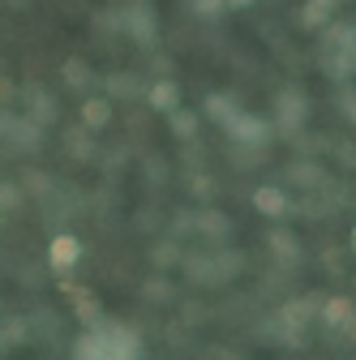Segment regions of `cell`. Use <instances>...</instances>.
Returning a JSON list of instances; mask_svg holds the SVG:
<instances>
[{"label": "cell", "instance_id": "cell-1", "mask_svg": "<svg viewBox=\"0 0 356 360\" xmlns=\"http://www.w3.org/2000/svg\"><path fill=\"white\" fill-rule=\"evenodd\" d=\"M228 129L236 133L245 146H262V142H266V124H262V120H253V116H241V112H236V116L228 120Z\"/></svg>", "mask_w": 356, "mask_h": 360}, {"label": "cell", "instance_id": "cell-2", "mask_svg": "<svg viewBox=\"0 0 356 360\" xmlns=\"http://www.w3.org/2000/svg\"><path fill=\"white\" fill-rule=\"evenodd\" d=\"M253 206H258V210H262L266 219H279V214L288 210V198H284V193H279L275 185H262V189L253 193Z\"/></svg>", "mask_w": 356, "mask_h": 360}, {"label": "cell", "instance_id": "cell-3", "mask_svg": "<svg viewBox=\"0 0 356 360\" xmlns=\"http://www.w3.org/2000/svg\"><path fill=\"white\" fill-rule=\"evenodd\" d=\"M77 257H82V245H77L73 236H56V240H52V266H56V270H69Z\"/></svg>", "mask_w": 356, "mask_h": 360}, {"label": "cell", "instance_id": "cell-4", "mask_svg": "<svg viewBox=\"0 0 356 360\" xmlns=\"http://www.w3.org/2000/svg\"><path fill=\"white\" fill-rule=\"evenodd\" d=\"M352 313H356V309H352V300H343V296H335V300L322 304V318H326L331 326H348V322H352Z\"/></svg>", "mask_w": 356, "mask_h": 360}, {"label": "cell", "instance_id": "cell-5", "mask_svg": "<svg viewBox=\"0 0 356 360\" xmlns=\"http://www.w3.org/2000/svg\"><path fill=\"white\" fill-rule=\"evenodd\" d=\"M151 103H155L159 112H176V103H181V90H176V82H159V86L151 90Z\"/></svg>", "mask_w": 356, "mask_h": 360}, {"label": "cell", "instance_id": "cell-6", "mask_svg": "<svg viewBox=\"0 0 356 360\" xmlns=\"http://www.w3.org/2000/svg\"><path fill=\"white\" fill-rule=\"evenodd\" d=\"M279 108H284V120H288V124L305 120V95H296V90H288V95L279 99Z\"/></svg>", "mask_w": 356, "mask_h": 360}, {"label": "cell", "instance_id": "cell-7", "mask_svg": "<svg viewBox=\"0 0 356 360\" xmlns=\"http://www.w3.org/2000/svg\"><path fill=\"white\" fill-rule=\"evenodd\" d=\"M335 9V0H309V5H305V26H318V22H326V13Z\"/></svg>", "mask_w": 356, "mask_h": 360}, {"label": "cell", "instance_id": "cell-8", "mask_svg": "<svg viewBox=\"0 0 356 360\" xmlns=\"http://www.w3.org/2000/svg\"><path fill=\"white\" fill-rule=\"evenodd\" d=\"M206 108H210V116H215V120H224V124H228V120L236 116V112H232V103H228V99H219V95H215V99H210Z\"/></svg>", "mask_w": 356, "mask_h": 360}, {"label": "cell", "instance_id": "cell-9", "mask_svg": "<svg viewBox=\"0 0 356 360\" xmlns=\"http://www.w3.org/2000/svg\"><path fill=\"white\" fill-rule=\"evenodd\" d=\"M193 9H198L202 18H215V13H224L228 5H224V0H193Z\"/></svg>", "mask_w": 356, "mask_h": 360}, {"label": "cell", "instance_id": "cell-10", "mask_svg": "<svg viewBox=\"0 0 356 360\" xmlns=\"http://www.w3.org/2000/svg\"><path fill=\"white\" fill-rule=\"evenodd\" d=\"M108 120V103H86V124H103Z\"/></svg>", "mask_w": 356, "mask_h": 360}, {"label": "cell", "instance_id": "cell-11", "mask_svg": "<svg viewBox=\"0 0 356 360\" xmlns=\"http://www.w3.org/2000/svg\"><path fill=\"white\" fill-rule=\"evenodd\" d=\"M275 249H279L284 257H292V253H296V240H292V236H275Z\"/></svg>", "mask_w": 356, "mask_h": 360}, {"label": "cell", "instance_id": "cell-12", "mask_svg": "<svg viewBox=\"0 0 356 360\" xmlns=\"http://www.w3.org/2000/svg\"><path fill=\"white\" fill-rule=\"evenodd\" d=\"M224 5H228V9H249L253 0H224Z\"/></svg>", "mask_w": 356, "mask_h": 360}, {"label": "cell", "instance_id": "cell-13", "mask_svg": "<svg viewBox=\"0 0 356 360\" xmlns=\"http://www.w3.org/2000/svg\"><path fill=\"white\" fill-rule=\"evenodd\" d=\"M348 108H352V120H356V99H352V103H348Z\"/></svg>", "mask_w": 356, "mask_h": 360}, {"label": "cell", "instance_id": "cell-14", "mask_svg": "<svg viewBox=\"0 0 356 360\" xmlns=\"http://www.w3.org/2000/svg\"><path fill=\"white\" fill-rule=\"evenodd\" d=\"M352 240H356V236H352Z\"/></svg>", "mask_w": 356, "mask_h": 360}]
</instances>
